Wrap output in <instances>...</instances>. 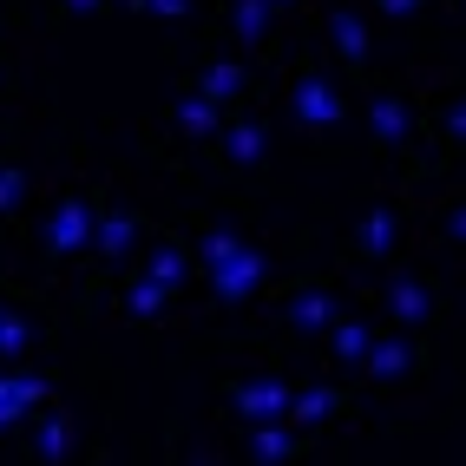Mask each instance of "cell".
I'll list each match as a JSON object with an SVG mask.
<instances>
[{"instance_id": "14", "label": "cell", "mask_w": 466, "mask_h": 466, "mask_svg": "<svg viewBox=\"0 0 466 466\" xmlns=\"http://www.w3.org/2000/svg\"><path fill=\"white\" fill-rule=\"evenodd\" d=\"M408 361H414L408 341H375V349H368V375H375V381H394V375H408Z\"/></svg>"}, {"instance_id": "22", "label": "cell", "mask_w": 466, "mask_h": 466, "mask_svg": "<svg viewBox=\"0 0 466 466\" xmlns=\"http://www.w3.org/2000/svg\"><path fill=\"white\" fill-rule=\"evenodd\" d=\"M26 341H34V329H26V316H14L7 302H0V361H14Z\"/></svg>"}, {"instance_id": "25", "label": "cell", "mask_w": 466, "mask_h": 466, "mask_svg": "<svg viewBox=\"0 0 466 466\" xmlns=\"http://www.w3.org/2000/svg\"><path fill=\"white\" fill-rule=\"evenodd\" d=\"M20 191H26V171H20V165H0V210H14Z\"/></svg>"}, {"instance_id": "30", "label": "cell", "mask_w": 466, "mask_h": 466, "mask_svg": "<svg viewBox=\"0 0 466 466\" xmlns=\"http://www.w3.org/2000/svg\"><path fill=\"white\" fill-rule=\"evenodd\" d=\"M66 7H73V14H92V7H106V0H66Z\"/></svg>"}, {"instance_id": "31", "label": "cell", "mask_w": 466, "mask_h": 466, "mask_svg": "<svg viewBox=\"0 0 466 466\" xmlns=\"http://www.w3.org/2000/svg\"><path fill=\"white\" fill-rule=\"evenodd\" d=\"M269 7H283V0H269Z\"/></svg>"}, {"instance_id": "9", "label": "cell", "mask_w": 466, "mask_h": 466, "mask_svg": "<svg viewBox=\"0 0 466 466\" xmlns=\"http://www.w3.org/2000/svg\"><path fill=\"white\" fill-rule=\"evenodd\" d=\"M289 322H296L302 335L329 329V322H335V302H329V289H296V302H289Z\"/></svg>"}, {"instance_id": "8", "label": "cell", "mask_w": 466, "mask_h": 466, "mask_svg": "<svg viewBox=\"0 0 466 466\" xmlns=\"http://www.w3.org/2000/svg\"><path fill=\"white\" fill-rule=\"evenodd\" d=\"M165 302H171V289L158 283V276H138V283L126 289V316H132V322H158Z\"/></svg>"}, {"instance_id": "26", "label": "cell", "mask_w": 466, "mask_h": 466, "mask_svg": "<svg viewBox=\"0 0 466 466\" xmlns=\"http://www.w3.org/2000/svg\"><path fill=\"white\" fill-rule=\"evenodd\" d=\"M145 7L158 14V20H184V14H191V0H145Z\"/></svg>"}, {"instance_id": "20", "label": "cell", "mask_w": 466, "mask_h": 466, "mask_svg": "<svg viewBox=\"0 0 466 466\" xmlns=\"http://www.w3.org/2000/svg\"><path fill=\"white\" fill-rule=\"evenodd\" d=\"M368 349H375L368 322H335V355H341V361H368Z\"/></svg>"}, {"instance_id": "19", "label": "cell", "mask_w": 466, "mask_h": 466, "mask_svg": "<svg viewBox=\"0 0 466 466\" xmlns=\"http://www.w3.org/2000/svg\"><path fill=\"white\" fill-rule=\"evenodd\" d=\"M224 151H230V165H257L263 158V126H230Z\"/></svg>"}, {"instance_id": "3", "label": "cell", "mask_w": 466, "mask_h": 466, "mask_svg": "<svg viewBox=\"0 0 466 466\" xmlns=\"http://www.w3.org/2000/svg\"><path fill=\"white\" fill-rule=\"evenodd\" d=\"M230 408H237V420H289V388L283 381H250V388H237L230 394Z\"/></svg>"}, {"instance_id": "5", "label": "cell", "mask_w": 466, "mask_h": 466, "mask_svg": "<svg viewBox=\"0 0 466 466\" xmlns=\"http://www.w3.org/2000/svg\"><path fill=\"white\" fill-rule=\"evenodd\" d=\"M40 400H46V381H40V375H0V427L26 420Z\"/></svg>"}, {"instance_id": "24", "label": "cell", "mask_w": 466, "mask_h": 466, "mask_svg": "<svg viewBox=\"0 0 466 466\" xmlns=\"http://www.w3.org/2000/svg\"><path fill=\"white\" fill-rule=\"evenodd\" d=\"M151 276H158L165 289H177V283H184V250H177V243H165V250L151 257Z\"/></svg>"}, {"instance_id": "11", "label": "cell", "mask_w": 466, "mask_h": 466, "mask_svg": "<svg viewBox=\"0 0 466 466\" xmlns=\"http://www.w3.org/2000/svg\"><path fill=\"white\" fill-rule=\"evenodd\" d=\"M355 243H361L368 257H388V250H394V210H388V204H375V210L361 217V230H355Z\"/></svg>"}, {"instance_id": "18", "label": "cell", "mask_w": 466, "mask_h": 466, "mask_svg": "<svg viewBox=\"0 0 466 466\" xmlns=\"http://www.w3.org/2000/svg\"><path fill=\"white\" fill-rule=\"evenodd\" d=\"M230 20H237V40H263L269 34V0H237V7H230Z\"/></svg>"}, {"instance_id": "13", "label": "cell", "mask_w": 466, "mask_h": 466, "mask_svg": "<svg viewBox=\"0 0 466 466\" xmlns=\"http://www.w3.org/2000/svg\"><path fill=\"white\" fill-rule=\"evenodd\" d=\"M335 400H341L335 388H302V394H289V420L296 427H316V420L335 414Z\"/></svg>"}, {"instance_id": "28", "label": "cell", "mask_w": 466, "mask_h": 466, "mask_svg": "<svg viewBox=\"0 0 466 466\" xmlns=\"http://www.w3.org/2000/svg\"><path fill=\"white\" fill-rule=\"evenodd\" d=\"M447 138H460V145H466V99L447 112Z\"/></svg>"}, {"instance_id": "16", "label": "cell", "mask_w": 466, "mask_h": 466, "mask_svg": "<svg viewBox=\"0 0 466 466\" xmlns=\"http://www.w3.org/2000/svg\"><path fill=\"white\" fill-rule=\"evenodd\" d=\"M237 86H243V66H230V59H217V66H204V79H198V92H204L210 106L237 99Z\"/></svg>"}, {"instance_id": "1", "label": "cell", "mask_w": 466, "mask_h": 466, "mask_svg": "<svg viewBox=\"0 0 466 466\" xmlns=\"http://www.w3.org/2000/svg\"><path fill=\"white\" fill-rule=\"evenodd\" d=\"M92 224H99V210H92L86 198H59L53 217H46V250L53 257H79L92 243Z\"/></svg>"}, {"instance_id": "29", "label": "cell", "mask_w": 466, "mask_h": 466, "mask_svg": "<svg viewBox=\"0 0 466 466\" xmlns=\"http://www.w3.org/2000/svg\"><path fill=\"white\" fill-rule=\"evenodd\" d=\"M375 7H381V14H394V20H400V14H414V7H420V0H375Z\"/></svg>"}, {"instance_id": "15", "label": "cell", "mask_w": 466, "mask_h": 466, "mask_svg": "<svg viewBox=\"0 0 466 466\" xmlns=\"http://www.w3.org/2000/svg\"><path fill=\"white\" fill-rule=\"evenodd\" d=\"M329 34H335V53L349 59V66H361V59H368V26H361L355 14H335Z\"/></svg>"}, {"instance_id": "21", "label": "cell", "mask_w": 466, "mask_h": 466, "mask_svg": "<svg viewBox=\"0 0 466 466\" xmlns=\"http://www.w3.org/2000/svg\"><path fill=\"white\" fill-rule=\"evenodd\" d=\"M66 447H73V427L53 414V420L40 427V441H34V460H46V466H53V460H66Z\"/></svg>"}, {"instance_id": "2", "label": "cell", "mask_w": 466, "mask_h": 466, "mask_svg": "<svg viewBox=\"0 0 466 466\" xmlns=\"http://www.w3.org/2000/svg\"><path fill=\"white\" fill-rule=\"evenodd\" d=\"M263 250H250V243H243V250L224 263V269H210V289H217V302L224 309H237V302H250L257 289H263Z\"/></svg>"}, {"instance_id": "27", "label": "cell", "mask_w": 466, "mask_h": 466, "mask_svg": "<svg viewBox=\"0 0 466 466\" xmlns=\"http://www.w3.org/2000/svg\"><path fill=\"white\" fill-rule=\"evenodd\" d=\"M447 243H466V204L447 210Z\"/></svg>"}, {"instance_id": "12", "label": "cell", "mask_w": 466, "mask_h": 466, "mask_svg": "<svg viewBox=\"0 0 466 466\" xmlns=\"http://www.w3.org/2000/svg\"><path fill=\"white\" fill-rule=\"evenodd\" d=\"M368 126H375V138H381V145H400V138H408V106L381 92V99L368 106Z\"/></svg>"}, {"instance_id": "23", "label": "cell", "mask_w": 466, "mask_h": 466, "mask_svg": "<svg viewBox=\"0 0 466 466\" xmlns=\"http://www.w3.org/2000/svg\"><path fill=\"white\" fill-rule=\"evenodd\" d=\"M237 250H243V237H230V230H210L198 257H204V269H224V263H230Z\"/></svg>"}, {"instance_id": "10", "label": "cell", "mask_w": 466, "mask_h": 466, "mask_svg": "<svg viewBox=\"0 0 466 466\" xmlns=\"http://www.w3.org/2000/svg\"><path fill=\"white\" fill-rule=\"evenodd\" d=\"M250 460H263V466L289 460V420H257L250 427Z\"/></svg>"}, {"instance_id": "7", "label": "cell", "mask_w": 466, "mask_h": 466, "mask_svg": "<svg viewBox=\"0 0 466 466\" xmlns=\"http://www.w3.org/2000/svg\"><path fill=\"white\" fill-rule=\"evenodd\" d=\"M171 118H177L184 138H210V132H217V106L204 99V92H184V99L171 106Z\"/></svg>"}, {"instance_id": "17", "label": "cell", "mask_w": 466, "mask_h": 466, "mask_svg": "<svg viewBox=\"0 0 466 466\" xmlns=\"http://www.w3.org/2000/svg\"><path fill=\"white\" fill-rule=\"evenodd\" d=\"M388 309H394V322H427L433 302H427L420 283H394V289H388Z\"/></svg>"}, {"instance_id": "4", "label": "cell", "mask_w": 466, "mask_h": 466, "mask_svg": "<svg viewBox=\"0 0 466 466\" xmlns=\"http://www.w3.org/2000/svg\"><path fill=\"white\" fill-rule=\"evenodd\" d=\"M296 118H302L309 132L341 126V92H335L329 79H302V86H296Z\"/></svg>"}, {"instance_id": "6", "label": "cell", "mask_w": 466, "mask_h": 466, "mask_svg": "<svg viewBox=\"0 0 466 466\" xmlns=\"http://www.w3.org/2000/svg\"><path fill=\"white\" fill-rule=\"evenodd\" d=\"M138 243V217L132 210H99V224H92V250L99 257H126Z\"/></svg>"}]
</instances>
